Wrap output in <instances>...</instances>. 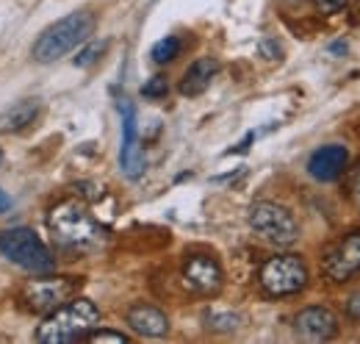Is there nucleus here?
<instances>
[{
  "label": "nucleus",
  "instance_id": "4be33fe9",
  "mask_svg": "<svg viewBox=\"0 0 360 344\" xmlns=\"http://www.w3.org/2000/svg\"><path fill=\"white\" fill-rule=\"evenodd\" d=\"M347 3H349V0H314L316 11H319V14H324V17L344 11V8H347Z\"/></svg>",
  "mask_w": 360,
  "mask_h": 344
},
{
  "label": "nucleus",
  "instance_id": "a878e982",
  "mask_svg": "<svg viewBox=\"0 0 360 344\" xmlns=\"http://www.w3.org/2000/svg\"><path fill=\"white\" fill-rule=\"evenodd\" d=\"M330 53H333V56H344V53H347V42H333L330 44Z\"/></svg>",
  "mask_w": 360,
  "mask_h": 344
},
{
  "label": "nucleus",
  "instance_id": "4468645a",
  "mask_svg": "<svg viewBox=\"0 0 360 344\" xmlns=\"http://www.w3.org/2000/svg\"><path fill=\"white\" fill-rule=\"evenodd\" d=\"M217 73H219V61H217V59H211V56L197 59V61L183 73L180 94H186V97H197V94H202V92L211 86V81L217 78Z\"/></svg>",
  "mask_w": 360,
  "mask_h": 344
},
{
  "label": "nucleus",
  "instance_id": "dca6fc26",
  "mask_svg": "<svg viewBox=\"0 0 360 344\" xmlns=\"http://www.w3.org/2000/svg\"><path fill=\"white\" fill-rule=\"evenodd\" d=\"M108 50V39H86V47L84 50H78V56H75V67H81V70H86L91 64H97L100 59H103V53Z\"/></svg>",
  "mask_w": 360,
  "mask_h": 344
},
{
  "label": "nucleus",
  "instance_id": "9b49d317",
  "mask_svg": "<svg viewBox=\"0 0 360 344\" xmlns=\"http://www.w3.org/2000/svg\"><path fill=\"white\" fill-rule=\"evenodd\" d=\"M294 331L305 342H327L338 333V317L324 305H311L297 314Z\"/></svg>",
  "mask_w": 360,
  "mask_h": 344
},
{
  "label": "nucleus",
  "instance_id": "423d86ee",
  "mask_svg": "<svg viewBox=\"0 0 360 344\" xmlns=\"http://www.w3.org/2000/svg\"><path fill=\"white\" fill-rule=\"evenodd\" d=\"M250 228L255 231V236H261L264 242H269L274 247H288L300 239V225L294 214L277 203H255L250 209Z\"/></svg>",
  "mask_w": 360,
  "mask_h": 344
},
{
  "label": "nucleus",
  "instance_id": "6e6552de",
  "mask_svg": "<svg viewBox=\"0 0 360 344\" xmlns=\"http://www.w3.org/2000/svg\"><path fill=\"white\" fill-rule=\"evenodd\" d=\"M360 272V231L347 233L321 258V275L333 283H344Z\"/></svg>",
  "mask_w": 360,
  "mask_h": 344
},
{
  "label": "nucleus",
  "instance_id": "bb28decb",
  "mask_svg": "<svg viewBox=\"0 0 360 344\" xmlns=\"http://www.w3.org/2000/svg\"><path fill=\"white\" fill-rule=\"evenodd\" d=\"M8 206H11V200H8V195L0 189V214H3V211H8Z\"/></svg>",
  "mask_w": 360,
  "mask_h": 344
},
{
  "label": "nucleus",
  "instance_id": "f03ea898",
  "mask_svg": "<svg viewBox=\"0 0 360 344\" xmlns=\"http://www.w3.org/2000/svg\"><path fill=\"white\" fill-rule=\"evenodd\" d=\"M100 311L86 297H72L58 305L56 311L45 314L42 325L37 328V342L42 344H75L84 342L91 328H97Z\"/></svg>",
  "mask_w": 360,
  "mask_h": 344
},
{
  "label": "nucleus",
  "instance_id": "2eb2a0df",
  "mask_svg": "<svg viewBox=\"0 0 360 344\" xmlns=\"http://www.w3.org/2000/svg\"><path fill=\"white\" fill-rule=\"evenodd\" d=\"M39 111H42V100H22V103H17L3 120H0V130H6V133H17V130L28 128V125H34V120L39 117Z\"/></svg>",
  "mask_w": 360,
  "mask_h": 344
},
{
  "label": "nucleus",
  "instance_id": "1a4fd4ad",
  "mask_svg": "<svg viewBox=\"0 0 360 344\" xmlns=\"http://www.w3.org/2000/svg\"><path fill=\"white\" fill-rule=\"evenodd\" d=\"M183 286L194 295H202V297H211L222 289L225 283V272L219 266V261L214 256H205V253H194L183 261Z\"/></svg>",
  "mask_w": 360,
  "mask_h": 344
},
{
  "label": "nucleus",
  "instance_id": "7ed1b4c3",
  "mask_svg": "<svg viewBox=\"0 0 360 344\" xmlns=\"http://www.w3.org/2000/svg\"><path fill=\"white\" fill-rule=\"evenodd\" d=\"M91 34H94V14L91 11H72L42 31V37L31 47V56L39 64H50V61L67 56L70 50H75L78 44H84Z\"/></svg>",
  "mask_w": 360,
  "mask_h": 344
},
{
  "label": "nucleus",
  "instance_id": "f3484780",
  "mask_svg": "<svg viewBox=\"0 0 360 344\" xmlns=\"http://www.w3.org/2000/svg\"><path fill=\"white\" fill-rule=\"evenodd\" d=\"M178 53H180L178 37H164V39H158V42L153 44L150 59H153L155 64H169V61H172Z\"/></svg>",
  "mask_w": 360,
  "mask_h": 344
},
{
  "label": "nucleus",
  "instance_id": "f257e3e1",
  "mask_svg": "<svg viewBox=\"0 0 360 344\" xmlns=\"http://www.w3.org/2000/svg\"><path fill=\"white\" fill-rule=\"evenodd\" d=\"M47 228L61 247H72V250H94L105 242L103 225L78 200H64L53 206L47 214Z\"/></svg>",
  "mask_w": 360,
  "mask_h": 344
},
{
  "label": "nucleus",
  "instance_id": "b1692460",
  "mask_svg": "<svg viewBox=\"0 0 360 344\" xmlns=\"http://www.w3.org/2000/svg\"><path fill=\"white\" fill-rule=\"evenodd\" d=\"M261 53H269L271 59H277V56H280V47L271 42V39H264V42H261Z\"/></svg>",
  "mask_w": 360,
  "mask_h": 344
},
{
  "label": "nucleus",
  "instance_id": "20e7f679",
  "mask_svg": "<svg viewBox=\"0 0 360 344\" xmlns=\"http://www.w3.org/2000/svg\"><path fill=\"white\" fill-rule=\"evenodd\" d=\"M258 283L269 297H288L308 286V266L294 253H280L264 261Z\"/></svg>",
  "mask_w": 360,
  "mask_h": 344
},
{
  "label": "nucleus",
  "instance_id": "393cba45",
  "mask_svg": "<svg viewBox=\"0 0 360 344\" xmlns=\"http://www.w3.org/2000/svg\"><path fill=\"white\" fill-rule=\"evenodd\" d=\"M352 25H360V0H352V14H349Z\"/></svg>",
  "mask_w": 360,
  "mask_h": 344
},
{
  "label": "nucleus",
  "instance_id": "ddd939ff",
  "mask_svg": "<svg viewBox=\"0 0 360 344\" xmlns=\"http://www.w3.org/2000/svg\"><path fill=\"white\" fill-rule=\"evenodd\" d=\"M128 325L139 336H153V339H158V336H164L169 331L167 314L161 308H155V305H147V302H139L128 311Z\"/></svg>",
  "mask_w": 360,
  "mask_h": 344
},
{
  "label": "nucleus",
  "instance_id": "412c9836",
  "mask_svg": "<svg viewBox=\"0 0 360 344\" xmlns=\"http://www.w3.org/2000/svg\"><path fill=\"white\" fill-rule=\"evenodd\" d=\"M238 325L236 314H208V328L214 331H233Z\"/></svg>",
  "mask_w": 360,
  "mask_h": 344
},
{
  "label": "nucleus",
  "instance_id": "6ab92c4d",
  "mask_svg": "<svg viewBox=\"0 0 360 344\" xmlns=\"http://www.w3.org/2000/svg\"><path fill=\"white\" fill-rule=\"evenodd\" d=\"M84 342H91V344H100V342L125 344V342H128V336H125V333H117V331H94V328H91L89 333L84 336Z\"/></svg>",
  "mask_w": 360,
  "mask_h": 344
},
{
  "label": "nucleus",
  "instance_id": "39448f33",
  "mask_svg": "<svg viewBox=\"0 0 360 344\" xmlns=\"http://www.w3.org/2000/svg\"><path fill=\"white\" fill-rule=\"evenodd\" d=\"M0 253L11 264L28 269V272H50L53 256L47 245L39 239L37 231L31 228H8L0 233Z\"/></svg>",
  "mask_w": 360,
  "mask_h": 344
},
{
  "label": "nucleus",
  "instance_id": "f8f14e48",
  "mask_svg": "<svg viewBox=\"0 0 360 344\" xmlns=\"http://www.w3.org/2000/svg\"><path fill=\"white\" fill-rule=\"evenodd\" d=\"M347 164H349V150L344 145H324V147H319L314 156H311L308 172L314 175L316 180L330 183V180H335V178L344 175Z\"/></svg>",
  "mask_w": 360,
  "mask_h": 344
},
{
  "label": "nucleus",
  "instance_id": "0eeeda50",
  "mask_svg": "<svg viewBox=\"0 0 360 344\" xmlns=\"http://www.w3.org/2000/svg\"><path fill=\"white\" fill-rule=\"evenodd\" d=\"M78 289H81V278H39L22 286L20 300L34 314H50L58 305L72 300Z\"/></svg>",
  "mask_w": 360,
  "mask_h": 344
},
{
  "label": "nucleus",
  "instance_id": "5701e85b",
  "mask_svg": "<svg viewBox=\"0 0 360 344\" xmlns=\"http://www.w3.org/2000/svg\"><path fill=\"white\" fill-rule=\"evenodd\" d=\"M347 317L355 319V322H360V289L347 300Z\"/></svg>",
  "mask_w": 360,
  "mask_h": 344
},
{
  "label": "nucleus",
  "instance_id": "9d476101",
  "mask_svg": "<svg viewBox=\"0 0 360 344\" xmlns=\"http://www.w3.org/2000/svg\"><path fill=\"white\" fill-rule=\"evenodd\" d=\"M122 117V147H120V164L128 178H139L144 172V153L139 147V128H136V109L128 97L117 103Z\"/></svg>",
  "mask_w": 360,
  "mask_h": 344
},
{
  "label": "nucleus",
  "instance_id": "aec40b11",
  "mask_svg": "<svg viewBox=\"0 0 360 344\" xmlns=\"http://www.w3.org/2000/svg\"><path fill=\"white\" fill-rule=\"evenodd\" d=\"M347 195H349L352 206L360 211V161L349 170V178H347Z\"/></svg>",
  "mask_w": 360,
  "mask_h": 344
},
{
  "label": "nucleus",
  "instance_id": "a211bd4d",
  "mask_svg": "<svg viewBox=\"0 0 360 344\" xmlns=\"http://www.w3.org/2000/svg\"><path fill=\"white\" fill-rule=\"evenodd\" d=\"M141 94L144 97H167L169 94V81L164 75H155V78H150L147 84L141 86Z\"/></svg>",
  "mask_w": 360,
  "mask_h": 344
}]
</instances>
